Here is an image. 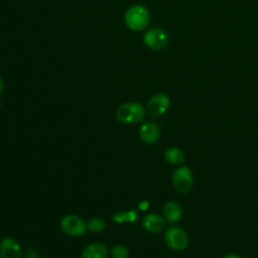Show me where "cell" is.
Wrapping results in <instances>:
<instances>
[{"instance_id": "1", "label": "cell", "mask_w": 258, "mask_h": 258, "mask_svg": "<svg viewBox=\"0 0 258 258\" xmlns=\"http://www.w3.org/2000/svg\"><path fill=\"white\" fill-rule=\"evenodd\" d=\"M146 110L139 102H127L120 105L116 110L117 120L125 125L136 124L145 118Z\"/></svg>"}, {"instance_id": "2", "label": "cell", "mask_w": 258, "mask_h": 258, "mask_svg": "<svg viewBox=\"0 0 258 258\" xmlns=\"http://www.w3.org/2000/svg\"><path fill=\"white\" fill-rule=\"evenodd\" d=\"M124 20L129 29L133 31H142L150 22V14L145 6L136 4L127 9Z\"/></svg>"}, {"instance_id": "3", "label": "cell", "mask_w": 258, "mask_h": 258, "mask_svg": "<svg viewBox=\"0 0 258 258\" xmlns=\"http://www.w3.org/2000/svg\"><path fill=\"white\" fill-rule=\"evenodd\" d=\"M60 230L72 237H79L87 232V222L77 215H66L59 222Z\"/></svg>"}, {"instance_id": "4", "label": "cell", "mask_w": 258, "mask_h": 258, "mask_svg": "<svg viewBox=\"0 0 258 258\" xmlns=\"http://www.w3.org/2000/svg\"><path fill=\"white\" fill-rule=\"evenodd\" d=\"M164 241L168 248L174 251H181L187 247L189 240L187 233L182 228L173 226L165 231Z\"/></svg>"}, {"instance_id": "5", "label": "cell", "mask_w": 258, "mask_h": 258, "mask_svg": "<svg viewBox=\"0 0 258 258\" xmlns=\"http://www.w3.org/2000/svg\"><path fill=\"white\" fill-rule=\"evenodd\" d=\"M172 185L181 194L188 192L194 185V174L192 171L185 165L177 167L172 173Z\"/></svg>"}, {"instance_id": "6", "label": "cell", "mask_w": 258, "mask_h": 258, "mask_svg": "<svg viewBox=\"0 0 258 258\" xmlns=\"http://www.w3.org/2000/svg\"><path fill=\"white\" fill-rule=\"evenodd\" d=\"M169 40L167 32L160 27H152L148 29L143 35V41L145 45L151 50H161L163 49Z\"/></svg>"}, {"instance_id": "7", "label": "cell", "mask_w": 258, "mask_h": 258, "mask_svg": "<svg viewBox=\"0 0 258 258\" xmlns=\"http://www.w3.org/2000/svg\"><path fill=\"white\" fill-rule=\"evenodd\" d=\"M170 106V99L165 93H156L152 95L146 104V111L152 117L164 115Z\"/></svg>"}, {"instance_id": "8", "label": "cell", "mask_w": 258, "mask_h": 258, "mask_svg": "<svg viewBox=\"0 0 258 258\" xmlns=\"http://www.w3.org/2000/svg\"><path fill=\"white\" fill-rule=\"evenodd\" d=\"M166 223L167 222L165 221L164 217H161L156 213H149L143 217L141 225L146 232L156 234L165 229Z\"/></svg>"}, {"instance_id": "9", "label": "cell", "mask_w": 258, "mask_h": 258, "mask_svg": "<svg viewBox=\"0 0 258 258\" xmlns=\"http://www.w3.org/2000/svg\"><path fill=\"white\" fill-rule=\"evenodd\" d=\"M160 135V128L154 122L147 121L139 128V137L146 144H155L159 140Z\"/></svg>"}, {"instance_id": "10", "label": "cell", "mask_w": 258, "mask_h": 258, "mask_svg": "<svg viewBox=\"0 0 258 258\" xmlns=\"http://www.w3.org/2000/svg\"><path fill=\"white\" fill-rule=\"evenodd\" d=\"M0 258H21L20 244L14 238H3L0 241Z\"/></svg>"}, {"instance_id": "11", "label": "cell", "mask_w": 258, "mask_h": 258, "mask_svg": "<svg viewBox=\"0 0 258 258\" xmlns=\"http://www.w3.org/2000/svg\"><path fill=\"white\" fill-rule=\"evenodd\" d=\"M183 215L182 207L176 201H169L163 207V217L169 224L178 223Z\"/></svg>"}, {"instance_id": "12", "label": "cell", "mask_w": 258, "mask_h": 258, "mask_svg": "<svg viewBox=\"0 0 258 258\" xmlns=\"http://www.w3.org/2000/svg\"><path fill=\"white\" fill-rule=\"evenodd\" d=\"M109 251L103 243H91L82 251V258H108Z\"/></svg>"}, {"instance_id": "13", "label": "cell", "mask_w": 258, "mask_h": 258, "mask_svg": "<svg viewBox=\"0 0 258 258\" xmlns=\"http://www.w3.org/2000/svg\"><path fill=\"white\" fill-rule=\"evenodd\" d=\"M164 159L170 165H181L185 161V156L181 149L175 146H171L165 149Z\"/></svg>"}, {"instance_id": "14", "label": "cell", "mask_w": 258, "mask_h": 258, "mask_svg": "<svg viewBox=\"0 0 258 258\" xmlns=\"http://www.w3.org/2000/svg\"><path fill=\"white\" fill-rule=\"evenodd\" d=\"M113 222L117 224L122 223H136L138 221V213L136 210H129V211H122L113 214L112 216Z\"/></svg>"}, {"instance_id": "15", "label": "cell", "mask_w": 258, "mask_h": 258, "mask_svg": "<svg viewBox=\"0 0 258 258\" xmlns=\"http://www.w3.org/2000/svg\"><path fill=\"white\" fill-rule=\"evenodd\" d=\"M87 229L93 233H101L106 229V222L100 217H94L87 222Z\"/></svg>"}, {"instance_id": "16", "label": "cell", "mask_w": 258, "mask_h": 258, "mask_svg": "<svg viewBox=\"0 0 258 258\" xmlns=\"http://www.w3.org/2000/svg\"><path fill=\"white\" fill-rule=\"evenodd\" d=\"M110 254L112 258H129V250L124 245H114L111 250Z\"/></svg>"}, {"instance_id": "17", "label": "cell", "mask_w": 258, "mask_h": 258, "mask_svg": "<svg viewBox=\"0 0 258 258\" xmlns=\"http://www.w3.org/2000/svg\"><path fill=\"white\" fill-rule=\"evenodd\" d=\"M148 205H149L148 202H142V203H140L139 208H140V210H146L147 207H148Z\"/></svg>"}, {"instance_id": "18", "label": "cell", "mask_w": 258, "mask_h": 258, "mask_svg": "<svg viewBox=\"0 0 258 258\" xmlns=\"http://www.w3.org/2000/svg\"><path fill=\"white\" fill-rule=\"evenodd\" d=\"M223 258H242V257H240V256L237 255V254H227V255H225Z\"/></svg>"}, {"instance_id": "19", "label": "cell", "mask_w": 258, "mask_h": 258, "mask_svg": "<svg viewBox=\"0 0 258 258\" xmlns=\"http://www.w3.org/2000/svg\"><path fill=\"white\" fill-rule=\"evenodd\" d=\"M3 89H4V82H3V79L0 77V94L2 93Z\"/></svg>"}, {"instance_id": "20", "label": "cell", "mask_w": 258, "mask_h": 258, "mask_svg": "<svg viewBox=\"0 0 258 258\" xmlns=\"http://www.w3.org/2000/svg\"><path fill=\"white\" fill-rule=\"evenodd\" d=\"M1 105H2V104H1V101H0V108H1Z\"/></svg>"}]
</instances>
